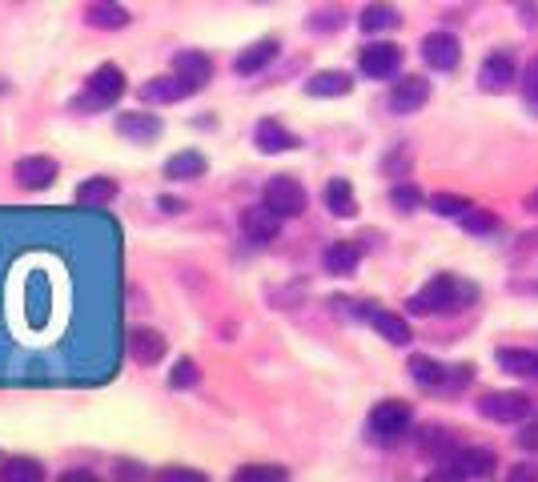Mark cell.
<instances>
[{
	"instance_id": "obj_1",
	"label": "cell",
	"mask_w": 538,
	"mask_h": 482,
	"mask_svg": "<svg viewBox=\"0 0 538 482\" xmlns=\"http://www.w3.org/2000/svg\"><path fill=\"white\" fill-rule=\"evenodd\" d=\"M474 298H478L474 286L458 282L454 274H438V278H430V282L406 302V310H410V314H454V310L470 306Z\"/></svg>"
},
{
	"instance_id": "obj_2",
	"label": "cell",
	"mask_w": 538,
	"mask_h": 482,
	"mask_svg": "<svg viewBox=\"0 0 538 482\" xmlns=\"http://www.w3.org/2000/svg\"><path fill=\"white\" fill-rule=\"evenodd\" d=\"M121 97H125V69L121 65H97L89 73V81H85V97H77L73 109L97 113V109H109Z\"/></svg>"
},
{
	"instance_id": "obj_3",
	"label": "cell",
	"mask_w": 538,
	"mask_h": 482,
	"mask_svg": "<svg viewBox=\"0 0 538 482\" xmlns=\"http://www.w3.org/2000/svg\"><path fill=\"white\" fill-rule=\"evenodd\" d=\"M261 201H265L269 209H278L282 217H302V213H306V205H310V197H306L302 181H298V177H290V173L269 177V181H265Z\"/></svg>"
},
{
	"instance_id": "obj_4",
	"label": "cell",
	"mask_w": 538,
	"mask_h": 482,
	"mask_svg": "<svg viewBox=\"0 0 538 482\" xmlns=\"http://www.w3.org/2000/svg\"><path fill=\"white\" fill-rule=\"evenodd\" d=\"M494 466H498V458L490 450H450L438 462L434 478H490Z\"/></svg>"
},
{
	"instance_id": "obj_5",
	"label": "cell",
	"mask_w": 538,
	"mask_h": 482,
	"mask_svg": "<svg viewBox=\"0 0 538 482\" xmlns=\"http://www.w3.org/2000/svg\"><path fill=\"white\" fill-rule=\"evenodd\" d=\"M530 410H534V402H530L526 394H518V390L486 394V398L478 402V414H482V418H490V422H526V418H530Z\"/></svg>"
},
{
	"instance_id": "obj_6",
	"label": "cell",
	"mask_w": 538,
	"mask_h": 482,
	"mask_svg": "<svg viewBox=\"0 0 538 482\" xmlns=\"http://www.w3.org/2000/svg\"><path fill=\"white\" fill-rule=\"evenodd\" d=\"M410 418H414V410H410L406 402L386 398V402H378V406L370 410V434H374V438H382V442H390V438L406 434Z\"/></svg>"
},
{
	"instance_id": "obj_7",
	"label": "cell",
	"mask_w": 538,
	"mask_h": 482,
	"mask_svg": "<svg viewBox=\"0 0 538 482\" xmlns=\"http://www.w3.org/2000/svg\"><path fill=\"white\" fill-rule=\"evenodd\" d=\"M358 69L366 77H374V81H386V77H394L402 69V49L390 45V41H374V45H366L358 53Z\"/></svg>"
},
{
	"instance_id": "obj_8",
	"label": "cell",
	"mask_w": 538,
	"mask_h": 482,
	"mask_svg": "<svg viewBox=\"0 0 538 482\" xmlns=\"http://www.w3.org/2000/svg\"><path fill=\"white\" fill-rule=\"evenodd\" d=\"M282 221H286V217H282L278 209H269L265 201L241 213V229H245V237L253 241V246H269V241L282 233Z\"/></svg>"
},
{
	"instance_id": "obj_9",
	"label": "cell",
	"mask_w": 538,
	"mask_h": 482,
	"mask_svg": "<svg viewBox=\"0 0 538 482\" xmlns=\"http://www.w3.org/2000/svg\"><path fill=\"white\" fill-rule=\"evenodd\" d=\"M422 61H426L430 69H438V73L458 69V61H462L458 37H454V33H430V37L422 41Z\"/></svg>"
},
{
	"instance_id": "obj_10",
	"label": "cell",
	"mask_w": 538,
	"mask_h": 482,
	"mask_svg": "<svg viewBox=\"0 0 538 482\" xmlns=\"http://www.w3.org/2000/svg\"><path fill=\"white\" fill-rule=\"evenodd\" d=\"M57 173H61V165H57L53 157H45V153H37V157H21L17 169H13V177H17L21 189H49V185L57 181Z\"/></svg>"
},
{
	"instance_id": "obj_11",
	"label": "cell",
	"mask_w": 538,
	"mask_h": 482,
	"mask_svg": "<svg viewBox=\"0 0 538 482\" xmlns=\"http://www.w3.org/2000/svg\"><path fill=\"white\" fill-rule=\"evenodd\" d=\"M165 334L161 330H153V326H133L129 330V354L141 362V366H157L161 358H165Z\"/></svg>"
},
{
	"instance_id": "obj_12",
	"label": "cell",
	"mask_w": 538,
	"mask_h": 482,
	"mask_svg": "<svg viewBox=\"0 0 538 482\" xmlns=\"http://www.w3.org/2000/svg\"><path fill=\"white\" fill-rule=\"evenodd\" d=\"M478 85L486 93H506L514 85V57L510 53H490L478 69Z\"/></svg>"
},
{
	"instance_id": "obj_13",
	"label": "cell",
	"mask_w": 538,
	"mask_h": 482,
	"mask_svg": "<svg viewBox=\"0 0 538 482\" xmlns=\"http://www.w3.org/2000/svg\"><path fill=\"white\" fill-rule=\"evenodd\" d=\"M189 93H197L181 73H169V77H153L141 85V97L153 101V105H173V101H185Z\"/></svg>"
},
{
	"instance_id": "obj_14",
	"label": "cell",
	"mask_w": 538,
	"mask_h": 482,
	"mask_svg": "<svg viewBox=\"0 0 538 482\" xmlns=\"http://www.w3.org/2000/svg\"><path fill=\"white\" fill-rule=\"evenodd\" d=\"M430 101V81L426 77H402L390 89V109L394 113H418Z\"/></svg>"
},
{
	"instance_id": "obj_15",
	"label": "cell",
	"mask_w": 538,
	"mask_h": 482,
	"mask_svg": "<svg viewBox=\"0 0 538 482\" xmlns=\"http://www.w3.org/2000/svg\"><path fill=\"white\" fill-rule=\"evenodd\" d=\"M390 346H406L410 342V326H406V318H398V314H390V310H378L374 302H366L362 310H358Z\"/></svg>"
},
{
	"instance_id": "obj_16",
	"label": "cell",
	"mask_w": 538,
	"mask_h": 482,
	"mask_svg": "<svg viewBox=\"0 0 538 482\" xmlns=\"http://www.w3.org/2000/svg\"><path fill=\"white\" fill-rule=\"evenodd\" d=\"M117 133L129 137V141H141V145L145 141H157L161 137V117L157 113H141V109L137 113H121L117 117Z\"/></svg>"
},
{
	"instance_id": "obj_17",
	"label": "cell",
	"mask_w": 538,
	"mask_h": 482,
	"mask_svg": "<svg viewBox=\"0 0 538 482\" xmlns=\"http://www.w3.org/2000/svg\"><path fill=\"white\" fill-rule=\"evenodd\" d=\"M274 57H278V41H274V37H265V41H253L249 49H241L237 61H233V69H237L241 77H253V73H261Z\"/></svg>"
},
{
	"instance_id": "obj_18",
	"label": "cell",
	"mask_w": 538,
	"mask_h": 482,
	"mask_svg": "<svg viewBox=\"0 0 538 482\" xmlns=\"http://www.w3.org/2000/svg\"><path fill=\"white\" fill-rule=\"evenodd\" d=\"M85 21L89 29H101V33H117L129 25V13L117 5V0H93V5L85 9Z\"/></svg>"
},
{
	"instance_id": "obj_19",
	"label": "cell",
	"mask_w": 538,
	"mask_h": 482,
	"mask_svg": "<svg viewBox=\"0 0 538 482\" xmlns=\"http://www.w3.org/2000/svg\"><path fill=\"white\" fill-rule=\"evenodd\" d=\"M253 145L261 153H290V149H298V137L278 121H261L257 133H253Z\"/></svg>"
},
{
	"instance_id": "obj_20",
	"label": "cell",
	"mask_w": 538,
	"mask_h": 482,
	"mask_svg": "<svg viewBox=\"0 0 538 482\" xmlns=\"http://www.w3.org/2000/svg\"><path fill=\"white\" fill-rule=\"evenodd\" d=\"M173 73H181L193 89H201V85L213 77V61H209L201 49H185V53L173 57Z\"/></svg>"
},
{
	"instance_id": "obj_21",
	"label": "cell",
	"mask_w": 538,
	"mask_h": 482,
	"mask_svg": "<svg viewBox=\"0 0 538 482\" xmlns=\"http://www.w3.org/2000/svg\"><path fill=\"white\" fill-rule=\"evenodd\" d=\"M354 89V77L342 73V69H326V73H314L306 81V93L310 97H346Z\"/></svg>"
},
{
	"instance_id": "obj_22",
	"label": "cell",
	"mask_w": 538,
	"mask_h": 482,
	"mask_svg": "<svg viewBox=\"0 0 538 482\" xmlns=\"http://www.w3.org/2000/svg\"><path fill=\"white\" fill-rule=\"evenodd\" d=\"M322 197H326V209H330L334 217H354V213H358V197H354V185H350L346 177H334Z\"/></svg>"
},
{
	"instance_id": "obj_23",
	"label": "cell",
	"mask_w": 538,
	"mask_h": 482,
	"mask_svg": "<svg viewBox=\"0 0 538 482\" xmlns=\"http://www.w3.org/2000/svg\"><path fill=\"white\" fill-rule=\"evenodd\" d=\"M326 270L330 274H338V278H346V274H354L358 270V262H362V250L354 246V241H334V246L326 250Z\"/></svg>"
},
{
	"instance_id": "obj_24",
	"label": "cell",
	"mask_w": 538,
	"mask_h": 482,
	"mask_svg": "<svg viewBox=\"0 0 538 482\" xmlns=\"http://www.w3.org/2000/svg\"><path fill=\"white\" fill-rule=\"evenodd\" d=\"M358 25H362V33H386V29H398V9L390 5V0H374V5L362 9Z\"/></svg>"
},
{
	"instance_id": "obj_25",
	"label": "cell",
	"mask_w": 538,
	"mask_h": 482,
	"mask_svg": "<svg viewBox=\"0 0 538 482\" xmlns=\"http://www.w3.org/2000/svg\"><path fill=\"white\" fill-rule=\"evenodd\" d=\"M165 177H173V181H197V177H205V157H201L197 149L173 153V157L165 161Z\"/></svg>"
},
{
	"instance_id": "obj_26",
	"label": "cell",
	"mask_w": 538,
	"mask_h": 482,
	"mask_svg": "<svg viewBox=\"0 0 538 482\" xmlns=\"http://www.w3.org/2000/svg\"><path fill=\"white\" fill-rule=\"evenodd\" d=\"M117 197V181L113 177H89L77 185V205L85 209H97V205H109Z\"/></svg>"
},
{
	"instance_id": "obj_27",
	"label": "cell",
	"mask_w": 538,
	"mask_h": 482,
	"mask_svg": "<svg viewBox=\"0 0 538 482\" xmlns=\"http://www.w3.org/2000/svg\"><path fill=\"white\" fill-rule=\"evenodd\" d=\"M0 478H5V482H41L45 466L37 458H9L5 466H0Z\"/></svg>"
},
{
	"instance_id": "obj_28",
	"label": "cell",
	"mask_w": 538,
	"mask_h": 482,
	"mask_svg": "<svg viewBox=\"0 0 538 482\" xmlns=\"http://www.w3.org/2000/svg\"><path fill=\"white\" fill-rule=\"evenodd\" d=\"M498 366L510 374H538V354L534 350H498Z\"/></svg>"
},
{
	"instance_id": "obj_29",
	"label": "cell",
	"mask_w": 538,
	"mask_h": 482,
	"mask_svg": "<svg viewBox=\"0 0 538 482\" xmlns=\"http://www.w3.org/2000/svg\"><path fill=\"white\" fill-rule=\"evenodd\" d=\"M233 478H237V482H282V478H290V470H286V466H265V462H253V466H237V470H233Z\"/></svg>"
},
{
	"instance_id": "obj_30",
	"label": "cell",
	"mask_w": 538,
	"mask_h": 482,
	"mask_svg": "<svg viewBox=\"0 0 538 482\" xmlns=\"http://www.w3.org/2000/svg\"><path fill=\"white\" fill-rule=\"evenodd\" d=\"M197 362L193 358H177L173 362V370H169V390H189V386H197Z\"/></svg>"
},
{
	"instance_id": "obj_31",
	"label": "cell",
	"mask_w": 538,
	"mask_h": 482,
	"mask_svg": "<svg viewBox=\"0 0 538 482\" xmlns=\"http://www.w3.org/2000/svg\"><path fill=\"white\" fill-rule=\"evenodd\" d=\"M470 209H474V205H470L466 197H450V193H438V197H434V213H442V217H458V221H462Z\"/></svg>"
},
{
	"instance_id": "obj_32",
	"label": "cell",
	"mask_w": 538,
	"mask_h": 482,
	"mask_svg": "<svg viewBox=\"0 0 538 482\" xmlns=\"http://www.w3.org/2000/svg\"><path fill=\"white\" fill-rule=\"evenodd\" d=\"M390 201H394V209H402V213H410V209H418V201H422V193H418L414 185H394V189H390Z\"/></svg>"
},
{
	"instance_id": "obj_33",
	"label": "cell",
	"mask_w": 538,
	"mask_h": 482,
	"mask_svg": "<svg viewBox=\"0 0 538 482\" xmlns=\"http://www.w3.org/2000/svg\"><path fill=\"white\" fill-rule=\"evenodd\" d=\"M462 229H466V233H494L498 221H494L490 213H482V209H470V213L462 217Z\"/></svg>"
},
{
	"instance_id": "obj_34",
	"label": "cell",
	"mask_w": 538,
	"mask_h": 482,
	"mask_svg": "<svg viewBox=\"0 0 538 482\" xmlns=\"http://www.w3.org/2000/svg\"><path fill=\"white\" fill-rule=\"evenodd\" d=\"M310 29L314 33H338L342 29V13H314L310 17Z\"/></svg>"
},
{
	"instance_id": "obj_35",
	"label": "cell",
	"mask_w": 538,
	"mask_h": 482,
	"mask_svg": "<svg viewBox=\"0 0 538 482\" xmlns=\"http://www.w3.org/2000/svg\"><path fill=\"white\" fill-rule=\"evenodd\" d=\"M157 478H161V482H205L201 470H181V466H169V470H161Z\"/></svg>"
},
{
	"instance_id": "obj_36",
	"label": "cell",
	"mask_w": 538,
	"mask_h": 482,
	"mask_svg": "<svg viewBox=\"0 0 538 482\" xmlns=\"http://www.w3.org/2000/svg\"><path fill=\"white\" fill-rule=\"evenodd\" d=\"M522 89H526V101H530V109L538 113V57L526 65V85H522Z\"/></svg>"
},
{
	"instance_id": "obj_37",
	"label": "cell",
	"mask_w": 538,
	"mask_h": 482,
	"mask_svg": "<svg viewBox=\"0 0 538 482\" xmlns=\"http://www.w3.org/2000/svg\"><path fill=\"white\" fill-rule=\"evenodd\" d=\"M518 446H522V450H534V454H538V418L522 426V434H518Z\"/></svg>"
},
{
	"instance_id": "obj_38",
	"label": "cell",
	"mask_w": 538,
	"mask_h": 482,
	"mask_svg": "<svg viewBox=\"0 0 538 482\" xmlns=\"http://www.w3.org/2000/svg\"><path fill=\"white\" fill-rule=\"evenodd\" d=\"M61 482H93V474H85V470H69V474H61Z\"/></svg>"
},
{
	"instance_id": "obj_39",
	"label": "cell",
	"mask_w": 538,
	"mask_h": 482,
	"mask_svg": "<svg viewBox=\"0 0 538 482\" xmlns=\"http://www.w3.org/2000/svg\"><path fill=\"white\" fill-rule=\"evenodd\" d=\"M157 205H161V209H165V213H181V209H185V205H181V201H173V197H161V201H157Z\"/></svg>"
},
{
	"instance_id": "obj_40",
	"label": "cell",
	"mask_w": 538,
	"mask_h": 482,
	"mask_svg": "<svg viewBox=\"0 0 538 482\" xmlns=\"http://www.w3.org/2000/svg\"><path fill=\"white\" fill-rule=\"evenodd\" d=\"M5 97H9V81H5V77H0V101H5Z\"/></svg>"
},
{
	"instance_id": "obj_41",
	"label": "cell",
	"mask_w": 538,
	"mask_h": 482,
	"mask_svg": "<svg viewBox=\"0 0 538 482\" xmlns=\"http://www.w3.org/2000/svg\"><path fill=\"white\" fill-rule=\"evenodd\" d=\"M261 5H265V0H261Z\"/></svg>"
}]
</instances>
